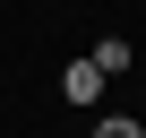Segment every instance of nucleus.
I'll return each instance as SVG.
<instances>
[{"label": "nucleus", "mask_w": 146, "mask_h": 138, "mask_svg": "<svg viewBox=\"0 0 146 138\" xmlns=\"http://www.w3.org/2000/svg\"><path fill=\"white\" fill-rule=\"evenodd\" d=\"M129 60H137V52H129L120 35H103V43H95V69H103V78H120V69H129Z\"/></svg>", "instance_id": "2"}, {"label": "nucleus", "mask_w": 146, "mask_h": 138, "mask_svg": "<svg viewBox=\"0 0 146 138\" xmlns=\"http://www.w3.org/2000/svg\"><path fill=\"white\" fill-rule=\"evenodd\" d=\"M60 95H69V104H103V69H95V60H69V69H60Z\"/></svg>", "instance_id": "1"}, {"label": "nucleus", "mask_w": 146, "mask_h": 138, "mask_svg": "<svg viewBox=\"0 0 146 138\" xmlns=\"http://www.w3.org/2000/svg\"><path fill=\"white\" fill-rule=\"evenodd\" d=\"M95 138H146V129H137L129 112H103V121H95Z\"/></svg>", "instance_id": "3"}]
</instances>
